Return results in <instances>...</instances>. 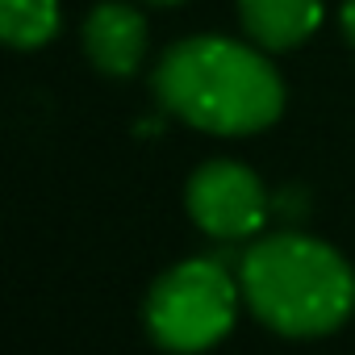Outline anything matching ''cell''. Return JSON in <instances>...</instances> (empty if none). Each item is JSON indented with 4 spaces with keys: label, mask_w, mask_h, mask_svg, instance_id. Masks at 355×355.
Here are the masks:
<instances>
[{
    "label": "cell",
    "mask_w": 355,
    "mask_h": 355,
    "mask_svg": "<svg viewBox=\"0 0 355 355\" xmlns=\"http://www.w3.org/2000/svg\"><path fill=\"white\" fill-rule=\"evenodd\" d=\"M155 96L171 117L209 134H255L284 113L276 67L255 46L222 34L167 46L155 67Z\"/></svg>",
    "instance_id": "cell-1"
},
{
    "label": "cell",
    "mask_w": 355,
    "mask_h": 355,
    "mask_svg": "<svg viewBox=\"0 0 355 355\" xmlns=\"http://www.w3.org/2000/svg\"><path fill=\"white\" fill-rule=\"evenodd\" d=\"M239 288L251 313L284 338H322L355 309V272L322 239L268 234L239 259Z\"/></svg>",
    "instance_id": "cell-2"
},
{
    "label": "cell",
    "mask_w": 355,
    "mask_h": 355,
    "mask_svg": "<svg viewBox=\"0 0 355 355\" xmlns=\"http://www.w3.org/2000/svg\"><path fill=\"white\" fill-rule=\"evenodd\" d=\"M239 297H243V288L230 276V268L209 255H197V259L167 268L150 284L142 318H146L150 338L163 351L197 355V351L218 347L230 334Z\"/></svg>",
    "instance_id": "cell-3"
},
{
    "label": "cell",
    "mask_w": 355,
    "mask_h": 355,
    "mask_svg": "<svg viewBox=\"0 0 355 355\" xmlns=\"http://www.w3.org/2000/svg\"><path fill=\"white\" fill-rule=\"evenodd\" d=\"M189 218L222 243H239V239H255L272 214V197L263 189V180L234 159H209L193 171L189 193H184Z\"/></svg>",
    "instance_id": "cell-4"
},
{
    "label": "cell",
    "mask_w": 355,
    "mask_h": 355,
    "mask_svg": "<svg viewBox=\"0 0 355 355\" xmlns=\"http://www.w3.org/2000/svg\"><path fill=\"white\" fill-rule=\"evenodd\" d=\"M84 55L101 76L125 80L142 67L146 55V21L125 0H105L84 17Z\"/></svg>",
    "instance_id": "cell-5"
},
{
    "label": "cell",
    "mask_w": 355,
    "mask_h": 355,
    "mask_svg": "<svg viewBox=\"0 0 355 355\" xmlns=\"http://www.w3.org/2000/svg\"><path fill=\"white\" fill-rule=\"evenodd\" d=\"M243 30L263 51H293L322 26V0H239Z\"/></svg>",
    "instance_id": "cell-6"
},
{
    "label": "cell",
    "mask_w": 355,
    "mask_h": 355,
    "mask_svg": "<svg viewBox=\"0 0 355 355\" xmlns=\"http://www.w3.org/2000/svg\"><path fill=\"white\" fill-rule=\"evenodd\" d=\"M0 34L17 51H38L59 34V0H0Z\"/></svg>",
    "instance_id": "cell-7"
},
{
    "label": "cell",
    "mask_w": 355,
    "mask_h": 355,
    "mask_svg": "<svg viewBox=\"0 0 355 355\" xmlns=\"http://www.w3.org/2000/svg\"><path fill=\"white\" fill-rule=\"evenodd\" d=\"M343 34H347L351 46H355V0H343Z\"/></svg>",
    "instance_id": "cell-8"
},
{
    "label": "cell",
    "mask_w": 355,
    "mask_h": 355,
    "mask_svg": "<svg viewBox=\"0 0 355 355\" xmlns=\"http://www.w3.org/2000/svg\"><path fill=\"white\" fill-rule=\"evenodd\" d=\"M146 5H184V0H146Z\"/></svg>",
    "instance_id": "cell-9"
}]
</instances>
